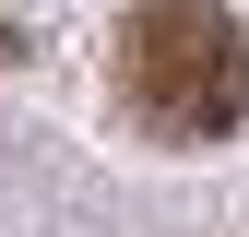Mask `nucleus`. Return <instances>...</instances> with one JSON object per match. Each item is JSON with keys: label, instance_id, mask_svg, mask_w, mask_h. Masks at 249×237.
Returning <instances> with one entry per match:
<instances>
[{"label": "nucleus", "instance_id": "nucleus-1", "mask_svg": "<svg viewBox=\"0 0 249 237\" xmlns=\"http://www.w3.org/2000/svg\"><path fill=\"white\" fill-rule=\"evenodd\" d=\"M119 95L166 142H226L249 118V36L226 0H142L119 24Z\"/></svg>", "mask_w": 249, "mask_h": 237}]
</instances>
